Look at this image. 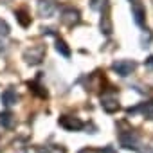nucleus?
I'll list each match as a JSON object with an SVG mask.
<instances>
[{"instance_id":"obj_5","label":"nucleus","mask_w":153,"mask_h":153,"mask_svg":"<svg viewBox=\"0 0 153 153\" xmlns=\"http://www.w3.org/2000/svg\"><path fill=\"white\" fill-rule=\"evenodd\" d=\"M59 126H63L65 130H70V131H74V130H81L85 124H83V121H81V119H78V117L63 115V117H59Z\"/></svg>"},{"instance_id":"obj_20","label":"nucleus","mask_w":153,"mask_h":153,"mask_svg":"<svg viewBox=\"0 0 153 153\" xmlns=\"http://www.w3.org/2000/svg\"><path fill=\"white\" fill-rule=\"evenodd\" d=\"M4 51H6V47H4V43L0 42V54H4Z\"/></svg>"},{"instance_id":"obj_10","label":"nucleus","mask_w":153,"mask_h":153,"mask_svg":"<svg viewBox=\"0 0 153 153\" xmlns=\"http://www.w3.org/2000/svg\"><path fill=\"white\" fill-rule=\"evenodd\" d=\"M16 103V92L13 88H7L6 92H2V105L4 106H11Z\"/></svg>"},{"instance_id":"obj_11","label":"nucleus","mask_w":153,"mask_h":153,"mask_svg":"<svg viewBox=\"0 0 153 153\" xmlns=\"http://www.w3.org/2000/svg\"><path fill=\"white\" fill-rule=\"evenodd\" d=\"M0 124H2L4 128L11 130L15 126V115L9 114V112H4V114H0Z\"/></svg>"},{"instance_id":"obj_8","label":"nucleus","mask_w":153,"mask_h":153,"mask_svg":"<svg viewBox=\"0 0 153 153\" xmlns=\"http://www.w3.org/2000/svg\"><path fill=\"white\" fill-rule=\"evenodd\" d=\"M101 106H103V110H105V112H108V114H114V112H117V110H119V103H117V99H115V97H103Z\"/></svg>"},{"instance_id":"obj_19","label":"nucleus","mask_w":153,"mask_h":153,"mask_svg":"<svg viewBox=\"0 0 153 153\" xmlns=\"http://www.w3.org/2000/svg\"><path fill=\"white\" fill-rule=\"evenodd\" d=\"M144 65H146V67H148L149 70H153V56H149V58H148V59L144 61Z\"/></svg>"},{"instance_id":"obj_21","label":"nucleus","mask_w":153,"mask_h":153,"mask_svg":"<svg viewBox=\"0 0 153 153\" xmlns=\"http://www.w3.org/2000/svg\"><path fill=\"white\" fill-rule=\"evenodd\" d=\"M130 2H131V4L135 6V4H139V0H130Z\"/></svg>"},{"instance_id":"obj_18","label":"nucleus","mask_w":153,"mask_h":153,"mask_svg":"<svg viewBox=\"0 0 153 153\" xmlns=\"http://www.w3.org/2000/svg\"><path fill=\"white\" fill-rule=\"evenodd\" d=\"M78 153H103V149H96V148H83Z\"/></svg>"},{"instance_id":"obj_12","label":"nucleus","mask_w":153,"mask_h":153,"mask_svg":"<svg viewBox=\"0 0 153 153\" xmlns=\"http://www.w3.org/2000/svg\"><path fill=\"white\" fill-rule=\"evenodd\" d=\"M144 15H146V11L140 7V6H133V18H135V24L137 25H144Z\"/></svg>"},{"instance_id":"obj_13","label":"nucleus","mask_w":153,"mask_h":153,"mask_svg":"<svg viewBox=\"0 0 153 153\" xmlns=\"http://www.w3.org/2000/svg\"><path fill=\"white\" fill-rule=\"evenodd\" d=\"M15 15H16V20L20 22V25H22V27H27V25L31 24V16H29L24 9H18Z\"/></svg>"},{"instance_id":"obj_4","label":"nucleus","mask_w":153,"mask_h":153,"mask_svg":"<svg viewBox=\"0 0 153 153\" xmlns=\"http://www.w3.org/2000/svg\"><path fill=\"white\" fill-rule=\"evenodd\" d=\"M56 4L52 0H40L38 2V15L43 16V18H52L54 13H56Z\"/></svg>"},{"instance_id":"obj_14","label":"nucleus","mask_w":153,"mask_h":153,"mask_svg":"<svg viewBox=\"0 0 153 153\" xmlns=\"http://www.w3.org/2000/svg\"><path fill=\"white\" fill-rule=\"evenodd\" d=\"M56 51H58L59 54H63L65 58H68V56H70V49L67 47V43H65L63 40H58V42H56Z\"/></svg>"},{"instance_id":"obj_16","label":"nucleus","mask_w":153,"mask_h":153,"mask_svg":"<svg viewBox=\"0 0 153 153\" xmlns=\"http://www.w3.org/2000/svg\"><path fill=\"white\" fill-rule=\"evenodd\" d=\"M0 34H2V36H7V34H9V25H7L2 18H0Z\"/></svg>"},{"instance_id":"obj_1","label":"nucleus","mask_w":153,"mask_h":153,"mask_svg":"<svg viewBox=\"0 0 153 153\" xmlns=\"http://www.w3.org/2000/svg\"><path fill=\"white\" fill-rule=\"evenodd\" d=\"M24 56H25L27 63H31V65H38V63L43 59V56H45V47H42V45H38V47H31V49L25 51Z\"/></svg>"},{"instance_id":"obj_17","label":"nucleus","mask_w":153,"mask_h":153,"mask_svg":"<svg viewBox=\"0 0 153 153\" xmlns=\"http://www.w3.org/2000/svg\"><path fill=\"white\" fill-rule=\"evenodd\" d=\"M103 0H90V6H92V9H101L103 7Z\"/></svg>"},{"instance_id":"obj_15","label":"nucleus","mask_w":153,"mask_h":153,"mask_svg":"<svg viewBox=\"0 0 153 153\" xmlns=\"http://www.w3.org/2000/svg\"><path fill=\"white\" fill-rule=\"evenodd\" d=\"M38 153H65V149L59 146H45V148H38Z\"/></svg>"},{"instance_id":"obj_2","label":"nucleus","mask_w":153,"mask_h":153,"mask_svg":"<svg viewBox=\"0 0 153 153\" xmlns=\"http://www.w3.org/2000/svg\"><path fill=\"white\" fill-rule=\"evenodd\" d=\"M79 11L78 9H74V7H65L63 11H61V22L65 24V25H68V27H72V25H76V24H79Z\"/></svg>"},{"instance_id":"obj_7","label":"nucleus","mask_w":153,"mask_h":153,"mask_svg":"<svg viewBox=\"0 0 153 153\" xmlns=\"http://www.w3.org/2000/svg\"><path fill=\"white\" fill-rule=\"evenodd\" d=\"M137 142H139V139H137L135 133H131V131L121 133V144L124 148H137Z\"/></svg>"},{"instance_id":"obj_9","label":"nucleus","mask_w":153,"mask_h":153,"mask_svg":"<svg viewBox=\"0 0 153 153\" xmlns=\"http://www.w3.org/2000/svg\"><path fill=\"white\" fill-rule=\"evenodd\" d=\"M101 31L105 34H112V20H110V13L108 7H105V13L101 16Z\"/></svg>"},{"instance_id":"obj_6","label":"nucleus","mask_w":153,"mask_h":153,"mask_svg":"<svg viewBox=\"0 0 153 153\" xmlns=\"http://www.w3.org/2000/svg\"><path fill=\"white\" fill-rule=\"evenodd\" d=\"M142 112L148 119H153V101H148V103H142L140 106H137V108H130L128 110V114H135V112Z\"/></svg>"},{"instance_id":"obj_3","label":"nucleus","mask_w":153,"mask_h":153,"mask_svg":"<svg viewBox=\"0 0 153 153\" xmlns=\"http://www.w3.org/2000/svg\"><path fill=\"white\" fill-rule=\"evenodd\" d=\"M112 68H114L119 76L126 78V76H130V74L133 72V68H135V61H130V59H119V61H115V63L112 65Z\"/></svg>"}]
</instances>
